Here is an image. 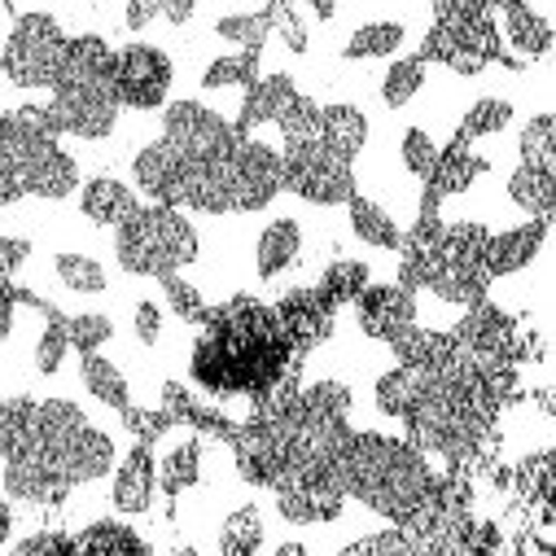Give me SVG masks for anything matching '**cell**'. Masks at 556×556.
I'll use <instances>...</instances> for the list:
<instances>
[{"mask_svg":"<svg viewBox=\"0 0 556 556\" xmlns=\"http://www.w3.org/2000/svg\"><path fill=\"white\" fill-rule=\"evenodd\" d=\"M333 473L346 495L364 500L372 513L407 526L416 513L426 508V500L439 491L426 452L386 439V434H346V443L333 456Z\"/></svg>","mask_w":556,"mask_h":556,"instance_id":"cell-1","label":"cell"},{"mask_svg":"<svg viewBox=\"0 0 556 556\" xmlns=\"http://www.w3.org/2000/svg\"><path fill=\"white\" fill-rule=\"evenodd\" d=\"M421 88H426V62H421V58H399V62H390V71L381 75V101H386L390 110H403Z\"/></svg>","mask_w":556,"mask_h":556,"instance_id":"cell-32","label":"cell"},{"mask_svg":"<svg viewBox=\"0 0 556 556\" xmlns=\"http://www.w3.org/2000/svg\"><path fill=\"white\" fill-rule=\"evenodd\" d=\"M276 127H281L286 146H299V141H312V136H320V105L312 97H294V105L276 118Z\"/></svg>","mask_w":556,"mask_h":556,"instance_id":"cell-41","label":"cell"},{"mask_svg":"<svg viewBox=\"0 0 556 556\" xmlns=\"http://www.w3.org/2000/svg\"><path fill=\"white\" fill-rule=\"evenodd\" d=\"M193 10H198V0H159V14H163L172 27L189 23V18H193Z\"/></svg>","mask_w":556,"mask_h":556,"instance_id":"cell-54","label":"cell"},{"mask_svg":"<svg viewBox=\"0 0 556 556\" xmlns=\"http://www.w3.org/2000/svg\"><path fill=\"white\" fill-rule=\"evenodd\" d=\"M159 491V460L146 443H136L118 465H114V486H110V504L118 513H150Z\"/></svg>","mask_w":556,"mask_h":556,"instance_id":"cell-14","label":"cell"},{"mask_svg":"<svg viewBox=\"0 0 556 556\" xmlns=\"http://www.w3.org/2000/svg\"><path fill=\"white\" fill-rule=\"evenodd\" d=\"M517 150H521V163H530V167H543V172H556V136H552V114H534L526 127H521V141H517Z\"/></svg>","mask_w":556,"mask_h":556,"instance_id":"cell-39","label":"cell"},{"mask_svg":"<svg viewBox=\"0 0 556 556\" xmlns=\"http://www.w3.org/2000/svg\"><path fill=\"white\" fill-rule=\"evenodd\" d=\"M267 18H271V31L286 40L290 53H307V27L294 14V0H267Z\"/></svg>","mask_w":556,"mask_h":556,"instance_id":"cell-46","label":"cell"},{"mask_svg":"<svg viewBox=\"0 0 556 556\" xmlns=\"http://www.w3.org/2000/svg\"><path fill=\"white\" fill-rule=\"evenodd\" d=\"M75 552H150V547L123 521H92L84 534H75Z\"/></svg>","mask_w":556,"mask_h":556,"instance_id":"cell-33","label":"cell"},{"mask_svg":"<svg viewBox=\"0 0 556 556\" xmlns=\"http://www.w3.org/2000/svg\"><path fill=\"white\" fill-rule=\"evenodd\" d=\"M482 172H486V159H478V154L469 150V141H460V136H456L447 150H439V163H434V172L426 176V189H430L434 198H452V193H465Z\"/></svg>","mask_w":556,"mask_h":556,"instance_id":"cell-20","label":"cell"},{"mask_svg":"<svg viewBox=\"0 0 556 556\" xmlns=\"http://www.w3.org/2000/svg\"><path fill=\"white\" fill-rule=\"evenodd\" d=\"M10 530H14V508L5 504V495H0V543L10 539Z\"/></svg>","mask_w":556,"mask_h":556,"instance_id":"cell-58","label":"cell"},{"mask_svg":"<svg viewBox=\"0 0 556 556\" xmlns=\"http://www.w3.org/2000/svg\"><path fill=\"white\" fill-rule=\"evenodd\" d=\"M53 271H58V281L71 290V294H105V286H110V276H105V267L92 258V254H58L53 258Z\"/></svg>","mask_w":556,"mask_h":556,"instance_id":"cell-29","label":"cell"},{"mask_svg":"<svg viewBox=\"0 0 556 556\" xmlns=\"http://www.w3.org/2000/svg\"><path fill=\"white\" fill-rule=\"evenodd\" d=\"M303 5H307L316 18H333V14H338V0H303Z\"/></svg>","mask_w":556,"mask_h":556,"instance_id":"cell-57","label":"cell"},{"mask_svg":"<svg viewBox=\"0 0 556 556\" xmlns=\"http://www.w3.org/2000/svg\"><path fill=\"white\" fill-rule=\"evenodd\" d=\"M237 136L241 131L228 118H219L215 110H206L202 101H172L167 114H163V141H172L193 163L228 154Z\"/></svg>","mask_w":556,"mask_h":556,"instance_id":"cell-7","label":"cell"},{"mask_svg":"<svg viewBox=\"0 0 556 556\" xmlns=\"http://www.w3.org/2000/svg\"><path fill=\"white\" fill-rule=\"evenodd\" d=\"M486 286L491 276L482 267H460V263H439L434 276H430V294L443 299V303H456V307H473L486 299Z\"/></svg>","mask_w":556,"mask_h":556,"instance_id":"cell-22","label":"cell"},{"mask_svg":"<svg viewBox=\"0 0 556 556\" xmlns=\"http://www.w3.org/2000/svg\"><path fill=\"white\" fill-rule=\"evenodd\" d=\"M66 45L71 36L53 14H23L10 31L5 53H0V71L18 88H58L66 66Z\"/></svg>","mask_w":556,"mask_h":556,"instance_id":"cell-3","label":"cell"},{"mask_svg":"<svg viewBox=\"0 0 556 556\" xmlns=\"http://www.w3.org/2000/svg\"><path fill=\"white\" fill-rule=\"evenodd\" d=\"M154 18H159V0H127V14H123L127 31H146Z\"/></svg>","mask_w":556,"mask_h":556,"instance_id":"cell-53","label":"cell"},{"mask_svg":"<svg viewBox=\"0 0 556 556\" xmlns=\"http://www.w3.org/2000/svg\"><path fill=\"white\" fill-rule=\"evenodd\" d=\"M355 312H359V329L368 338L390 342L394 333L416 325V294L399 281L394 286H364L359 299H355Z\"/></svg>","mask_w":556,"mask_h":556,"instance_id":"cell-12","label":"cell"},{"mask_svg":"<svg viewBox=\"0 0 556 556\" xmlns=\"http://www.w3.org/2000/svg\"><path fill=\"white\" fill-rule=\"evenodd\" d=\"M62 136H84V141H105L118 123V92L110 79H62L49 101Z\"/></svg>","mask_w":556,"mask_h":556,"instance_id":"cell-5","label":"cell"},{"mask_svg":"<svg viewBox=\"0 0 556 556\" xmlns=\"http://www.w3.org/2000/svg\"><path fill=\"white\" fill-rule=\"evenodd\" d=\"M303 254V228L299 219H271L263 232H258V245H254V267L263 281H276L281 271H290Z\"/></svg>","mask_w":556,"mask_h":556,"instance_id":"cell-18","label":"cell"},{"mask_svg":"<svg viewBox=\"0 0 556 556\" xmlns=\"http://www.w3.org/2000/svg\"><path fill=\"white\" fill-rule=\"evenodd\" d=\"M36 552H75V534L45 530V534H31V539L18 543V556H36Z\"/></svg>","mask_w":556,"mask_h":556,"instance_id":"cell-52","label":"cell"},{"mask_svg":"<svg viewBox=\"0 0 556 556\" xmlns=\"http://www.w3.org/2000/svg\"><path fill=\"white\" fill-rule=\"evenodd\" d=\"M258 547H263V517H258L254 504H245V508H237V513L224 521V530H219V552H224V556H250V552H258Z\"/></svg>","mask_w":556,"mask_h":556,"instance_id":"cell-35","label":"cell"},{"mask_svg":"<svg viewBox=\"0 0 556 556\" xmlns=\"http://www.w3.org/2000/svg\"><path fill=\"white\" fill-rule=\"evenodd\" d=\"M163 281V294H167V307L180 316V320H189V325H202L206 320V303H202V294L189 286V281H180V271H167V276H159Z\"/></svg>","mask_w":556,"mask_h":556,"instance_id":"cell-44","label":"cell"},{"mask_svg":"<svg viewBox=\"0 0 556 556\" xmlns=\"http://www.w3.org/2000/svg\"><path fill=\"white\" fill-rule=\"evenodd\" d=\"M215 36L219 40H228V45H237V49H263L267 45V36H271V18H267V10H254V14H224L219 23H215Z\"/></svg>","mask_w":556,"mask_h":556,"instance_id":"cell-37","label":"cell"},{"mask_svg":"<svg viewBox=\"0 0 556 556\" xmlns=\"http://www.w3.org/2000/svg\"><path fill=\"white\" fill-rule=\"evenodd\" d=\"M114 258L131 276H167L198 258V228L185 219L180 206L154 202L136 206L114 228Z\"/></svg>","mask_w":556,"mask_h":556,"instance_id":"cell-2","label":"cell"},{"mask_svg":"<svg viewBox=\"0 0 556 556\" xmlns=\"http://www.w3.org/2000/svg\"><path fill=\"white\" fill-rule=\"evenodd\" d=\"M79 377H84V386H88V394L97 399V403H105V407H114V412H123L131 399H127V377L118 372V364H110L105 355H84V368H79Z\"/></svg>","mask_w":556,"mask_h":556,"instance_id":"cell-28","label":"cell"},{"mask_svg":"<svg viewBox=\"0 0 556 556\" xmlns=\"http://www.w3.org/2000/svg\"><path fill=\"white\" fill-rule=\"evenodd\" d=\"M346 219H351V232L372 250H399V241H403V228L390 219V211L359 193L346 202Z\"/></svg>","mask_w":556,"mask_h":556,"instance_id":"cell-23","label":"cell"},{"mask_svg":"<svg viewBox=\"0 0 556 556\" xmlns=\"http://www.w3.org/2000/svg\"><path fill=\"white\" fill-rule=\"evenodd\" d=\"M228 189H232V211H263L281 193V150L237 136L228 150Z\"/></svg>","mask_w":556,"mask_h":556,"instance_id":"cell-8","label":"cell"},{"mask_svg":"<svg viewBox=\"0 0 556 556\" xmlns=\"http://www.w3.org/2000/svg\"><path fill=\"white\" fill-rule=\"evenodd\" d=\"M123 426L131 430V439H136V443H146V447H154L167 430H176L172 412H163V407H159V412H146V407H131V403L123 407Z\"/></svg>","mask_w":556,"mask_h":556,"instance_id":"cell-45","label":"cell"},{"mask_svg":"<svg viewBox=\"0 0 556 556\" xmlns=\"http://www.w3.org/2000/svg\"><path fill=\"white\" fill-rule=\"evenodd\" d=\"M299 403L307 412H320V416H346L351 412V390L342 381H316L299 394Z\"/></svg>","mask_w":556,"mask_h":556,"instance_id":"cell-47","label":"cell"},{"mask_svg":"<svg viewBox=\"0 0 556 556\" xmlns=\"http://www.w3.org/2000/svg\"><path fill=\"white\" fill-rule=\"evenodd\" d=\"M281 189L312 206H346L355 198V167L351 159L333 154L320 136L299 146H286L281 154Z\"/></svg>","mask_w":556,"mask_h":556,"instance_id":"cell-4","label":"cell"},{"mask_svg":"<svg viewBox=\"0 0 556 556\" xmlns=\"http://www.w3.org/2000/svg\"><path fill=\"white\" fill-rule=\"evenodd\" d=\"M71 486L62 482V473L53 469V460L31 443L27 452L10 456L5 460V495L10 500H23V504H53L62 500Z\"/></svg>","mask_w":556,"mask_h":556,"instance_id":"cell-13","label":"cell"},{"mask_svg":"<svg viewBox=\"0 0 556 556\" xmlns=\"http://www.w3.org/2000/svg\"><path fill=\"white\" fill-rule=\"evenodd\" d=\"M364 286H368V263H359V258H338V263H329V271L320 276V294H325L333 307H338V303H355Z\"/></svg>","mask_w":556,"mask_h":556,"instance_id":"cell-36","label":"cell"},{"mask_svg":"<svg viewBox=\"0 0 556 556\" xmlns=\"http://www.w3.org/2000/svg\"><path fill=\"white\" fill-rule=\"evenodd\" d=\"M307 547L303 543H281V547H276V556H303Z\"/></svg>","mask_w":556,"mask_h":556,"instance_id":"cell-59","label":"cell"},{"mask_svg":"<svg viewBox=\"0 0 556 556\" xmlns=\"http://www.w3.org/2000/svg\"><path fill=\"white\" fill-rule=\"evenodd\" d=\"M23 193H36V198H71L75 185H79V167L75 159L58 146V141H40V136H27V146L18 154V167H14Z\"/></svg>","mask_w":556,"mask_h":556,"instance_id":"cell-10","label":"cell"},{"mask_svg":"<svg viewBox=\"0 0 556 556\" xmlns=\"http://www.w3.org/2000/svg\"><path fill=\"white\" fill-rule=\"evenodd\" d=\"M31 443H36V439H31ZM36 447L53 460V469L62 473L66 486L97 482V478H105V473L114 469V460H118L114 439L101 434L97 426H79L75 434H66V439H58V443H36Z\"/></svg>","mask_w":556,"mask_h":556,"instance_id":"cell-9","label":"cell"},{"mask_svg":"<svg viewBox=\"0 0 556 556\" xmlns=\"http://www.w3.org/2000/svg\"><path fill=\"white\" fill-rule=\"evenodd\" d=\"M136 206H141V198H136V193H131L123 180H114V176H97V180H88L84 193H79L84 219H92V224H101V228H118Z\"/></svg>","mask_w":556,"mask_h":556,"instance_id":"cell-19","label":"cell"},{"mask_svg":"<svg viewBox=\"0 0 556 556\" xmlns=\"http://www.w3.org/2000/svg\"><path fill=\"white\" fill-rule=\"evenodd\" d=\"M79 426H88V416L79 403L71 399H45L36 403V443H58L66 434H75Z\"/></svg>","mask_w":556,"mask_h":556,"instance_id":"cell-30","label":"cell"},{"mask_svg":"<svg viewBox=\"0 0 556 556\" xmlns=\"http://www.w3.org/2000/svg\"><path fill=\"white\" fill-rule=\"evenodd\" d=\"M399 154H403V167H407L416 180H426V176L434 172V163H439V146H434V136H430L426 127H407Z\"/></svg>","mask_w":556,"mask_h":556,"instance_id":"cell-43","label":"cell"},{"mask_svg":"<svg viewBox=\"0 0 556 556\" xmlns=\"http://www.w3.org/2000/svg\"><path fill=\"white\" fill-rule=\"evenodd\" d=\"M543 237H547V219H530V224H517L508 232H491L486 250H482V271L486 276H513V271L530 267L534 254L543 250Z\"/></svg>","mask_w":556,"mask_h":556,"instance_id":"cell-15","label":"cell"},{"mask_svg":"<svg viewBox=\"0 0 556 556\" xmlns=\"http://www.w3.org/2000/svg\"><path fill=\"white\" fill-rule=\"evenodd\" d=\"M14 312H18V299H14V286L0 294V342H5L14 333Z\"/></svg>","mask_w":556,"mask_h":556,"instance_id":"cell-55","label":"cell"},{"mask_svg":"<svg viewBox=\"0 0 556 556\" xmlns=\"http://www.w3.org/2000/svg\"><path fill=\"white\" fill-rule=\"evenodd\" d=\"M185 176H189V159L172 146V141H150L141 154L131 159V180H136V189H141L146 198H154V202H167V206H176L180 202V185H185Z\"/></svg>","mask_w":556,"mask_h":556,"instance_id":"cell-11","label":"cell"},{"mask_svg":"<svg viewBox=\"0 0 556 556\" xmlns=\"http://www.w3.org/2000/svg\"><path fill=\"white\" fill-rule=\"evenodd\" d=\"M18 198H27V193H23V185H18V176L0 172V206H10V202H18Z\"/></svg>","mask_w":556,"mask_h":556,"instance_id":"cell-56","label":"cell"},{"mask_svg":"<svg viewBox=\"0 0 556 556\" xmlns=\"http://www.w3.org/2000/svg\"><path fill=\"white\" fill-rule=\"evenodd\" d=\"M36 439V399L18 394L0 403V460L27 452Z\"/></svg>","mask_w":556,"mask_h":556,"instance_id":"cell-26","label":"cell"},{"mask_svg":"<svg viewBox=\"0 0 556 556\" xmlns=\"http://www.w3.org/2000/svg\"><path fill=\"white\" fill-rule=\"evenodd\" d=\"M45 320H49V325H45V333H40V342H36V368H40L45 377H53V372L62 368L71 342H66V316H62L58 307H53Z\"/></svg>","mask_w":556,"mask_h":556,"instance_id":"cell-42","label":"cell"},{"mask_svg":"<svg viewBox=\"0 0 556 556\" xmlns=\"http://www.w3.org/2000/svg\"><path fill=\"white\" fill-rule=\"evenodd\" d=\"M508 198L530 215V219H552V202H556V176L543 167L521 163L508 176Z\"/></svg>","mask_w":556,"mask_h":556,"instance_id":"cell-24","label":"cell"},{"mask_svg":"<svg viewBox=\"0 0 556 556\" xmlns=\"http://www.w3.org/2000/svg\"><path fill=\"white\" fill-rule=\"evenodd\" d=\"M172 79H176V66L163 49L154 45H127V49H114V92H118V105H131V110H159L172 92Z\"/></svg>","mask_w":556,"mask_h":556,"instance_id":"cell-6","label":"cell"},{"mask_svg":"<svg viewBox=\"0 0 556 556\" xmlns=\"http://www.w3.org/2000/svg\"><path fill=\"white\" fill-rule=\"evenodd\" d=\"M198 473H202V439H180L159 465V486L167 495H185L189 486H198Z\"/></svg>","mask_w":556,"mask_h":556,"instance_id":"cell-27","label":"cell"},{"mask_svg":"<svg viewBox=\"0 0 556 556\" xmlns=\"http://www.w3.org/2000/svg\"><path fill=\"white\" fill-rule=\"evenodd\" d=\"M430 5H434V18H439V23H460V18L491 14L482 0H430Z\"/></svg>","mask_w":556,"mask_h":556,"instance_id":"cell-51","label":"cell"},{"mask_svg":"<svg viewBox=\"0 0 556 556\" xmlns=\"http://www.w3.org/2000/svg\"><path fill=\"white\" fill-rule=\"evenodd\" d=\"M412 547H421V539H412V530H381L372 539H359L346 547V556H364V552H412Z\"/></svg>","mask_w":556,"mask_h":556,"instance_id":"cell-48","label":"cell"},{"mask_svg":"<svg viewBox=\"0 0 556 556\" xmlns=\"http://www.w3.org/2000/svg\"><path fill=\"white\" fill-rule=\"evenodd\" d=\"M110 338H114V320H110V316H101V312L66 316V342H71L79 355H92V351H101Z\"/></svg>","mask_w":556,"mask_h":556,"instance_id":"cell-40","label":"cell"},{"mask_svg":"<svg viewBox=\"0 0 556 556\" xmlns=\"http://www.w3.org/2000/svg\"><path fill=\"white\" fill-rule=\"evenodd\" d=\"M254 79H258V53L254 49H241L232 58H215L202 71V88H250Z\"/></svg>","mask_w":556,"mask_h":556,"instance_id":"cell-38","label":"cell"},{"mask_svg":"<svg viewBox=\"0 0 556 556\" xmlns=\"http://www.w3.org/2000/svg\"><path fill=\"white\" fill-rule=\"evenodd\" d=\"M294 97H299V84H294V75H258L250 88H245V101H241V110H237V131L241 136H250L254 127H263V123H276L290 105H294Z\"/></svg>","mask_w":556,"mask_h":556,"instance_id":"cell-16","label":"cell"},{"mask_svg":"<svg viewBox=\"0 0 556 556\" xmlns=\"http://www.w3.org/2000/svg\"><path fill=\"white\" fill-rule=\"evenodd\" d=\"M131 329H136V338H141L146 346H154L163 338V307L141 299V303H136V312H131Z\"/></svg>","mask_w":556,"mask_h":556,"instance_id":"cell-50","label":"cell"},{"mask_svg":"<svg viewBox=\"0 0 556 556\" xmlns=\"http://www.w3.org/2000/svg\"><path fill=\"white\" fill-rule=\"evenodd\" d=\"M434 377H439V364H399L394 372H386L377 381V412L399 416V421H403V416L426 399Z\"/></svg>","mask_w":556,"mask_h":556,"instance_id":"cell-17","label":"cell"},{"mask_svg":"<svg viewBox=\"0 0 556 556\" xmlns=\"http://www.w3.org/2000/svg\"><path fill=\"white\" fill-rule=\"evenodd\" d=\"M320 141L333 154L355 163V154L368 146V118H364V110L359 105H320Z\"/></svg>","mask_w":556,"mask_h":556,"instance_id":"cell-21","label":"cell"},{"mask_svg":"<svg viewBox=\"0 0 556 556\" xmlns=\"http://www.w3.org/2000/svg\"><path fill=\"white\" fill-rule=\"evenodd\" d=\"M31 258V241L27 237H0V294L14 286L18 267Z\"/></svg>","mask_w":556,"mask_h":556,"instance_id":"cell-49","label":"cell"},{"mask_svg":"<svg viewBox=\"0 0 556 556\" xmlns=\"http://www.w3.org/2000/svg\"><path fill=\"white\" fill-rule=\"evenodd\" d=\"M399 45H403V27H399V23H368V27H359V31L342 45V58H346V62L390 58Z\"/></svg>","mask_w":556,"mask_h":556,"instance_id":"cell-34","label":"cell"},{"mask_svg":"<svg viewBox=\"0 0 556 556\" xmlns=\"http://www.w3.org/2000/svg\"><path fill=\"white\" fill-rule=\"evenodd\" d=\"M504 40L521 53V58H543L547 45H552V27L543 14H534L526 0H517V5L504 10Z\"/></svg>","mask_w":556,"mask_h":556,"instance_id":"cell-25","label":"cell"},{"mask_svg":"<svg viewBox=\"0 0 556 556\" xmlns=\"http://www.w3.org/2000/svg\"><path fill=\"white\" fill-rule=\"evenodd\" d=\"M508 123H513V101H504V97H482V101H473V105H469V114L460 118L456 136L473 146V141H482V136L504 131Z\"/></svg>","mask_w":556,"mask_h":556,"instance_id":"cell-31","label":"cell"}]
</instances>
